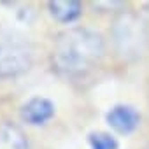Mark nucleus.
Segmentation results:
<instances>
[{
	"label": "nucleus",
	"mask_w": 149,
	"mask_h": 149,
	"mask_svg": "<svg viewBox=\"0 0 149 149\" xmlns=\"http://www.w3.org/2000/svg\"><path fill=\"white\" fill-rule=\"evenodd\" d=\"M90 146L91 149H118V142L114 137H111L105 132H95L90 135Z\"/></svg>",
	"instance_id": "6e6552de"
},
{
	"label": "nucleus",
	"mask_w": 149,
	"mask_h": 149,
	"mask_svg": "<svg viewBox=\"0 0 149 149\" xmlns=\"http://www.w3.org/2000/svg\"><path fill=\"white\" fill-rule=\"evenodd\" d=\"M112 42L119 56L126 60L140 58L147 46V26L133 13H121L112 25Z\"/></svg>",
	"instance_id": "f03ea898"
},
{
	"label": "nucleus",
	"mask_w": 149,
	"mask_h": 149,
	"mask_svg": "<svg viewBox=\"0 0 149 149\" xmlns=\"http://www.w3.org/2000/svg\"><path fill=\"white\" fill-rule=\"evenodd\" d=\"M54 114V105L42 97L30 98L21 107V118L30 125H42L47 119H51Z\"/></svg>",
	"instance_id": "39448f33"
},
{
	"label": "nucleus",
	"mask_w": 149,
	"mask_h": 149,
	"mask_svg": "<svg viewBox=\"0 0 149 149\" xmlns=\"http://www.w3.org/2000/svg\"><path fill=\"white\" fill-rule=\"evenodd\" d=\"M107 123L111 128H114L119 133H132L140 121L139 112L132 107V105H114L107 116H105Z\"/></svg>",
	"instance_id": "20e7f679"
},
{
	"label": "nucleus",
	"mask_w": 149,
	"mask_h": 149,
	"mask_svg": "<svg viewBox=\"0 0 149 149\" xmlns=\"http://www.w3.org/2000/svg\"><path fill=\"white\" fill-rule=\"evenodd\" d=\"M0 149H28L23 130L11 121L2 123L0 125Z\"/></svg>",
	"instance_id": "423d86ee"
},
{
	"label": "nucleus",
	"mask_w": 149,
	"mask_h": 149,
	"mask_svg": "<svg viewBox=\"0 0 149 149\" xmlns=\"http://www.w3.org/2000/svg\"><path fill=\"white\" fill-rule=\"evenodd\" d=\"M104 39L88 28H70L61 32L53 46V65L58 72L77 76L91 68L104 56Z\"/></svg>",
	"instance_id": "f257e3e1"
},
{
	"label": "nucleus",
	"mask_w": 149,
	"mask_h": 149,
	"mask_svg": "<svg viewBox=\"0 0 149 149\" xmlns=\"http://www.w3.org/2000/svg\"><path fill=\"white\" fill-rule=\"evenodd\" d=\"M28 44L16 33L0 28V77L18 76L30 67Z\"/></svg>",
	"instance_id": "7ed1b4c3"
},
{
	"label": "nucleus",
	"mask_w": 149,
	"mask_h": 149,
	"mask_svg": "<svg viewBox=\"0 0 149 149\" xmlns=\"http://www.w3.org/2000/svg\"><path fill=\"white\" fill-rule=\"evenodd\" d=\"M81 2L77 0H54L49 2V11L51 14L61 21V23H70L81 16Z\"/></svg>",
	"instance_id": "0eeeda50"
}]
</instances>
